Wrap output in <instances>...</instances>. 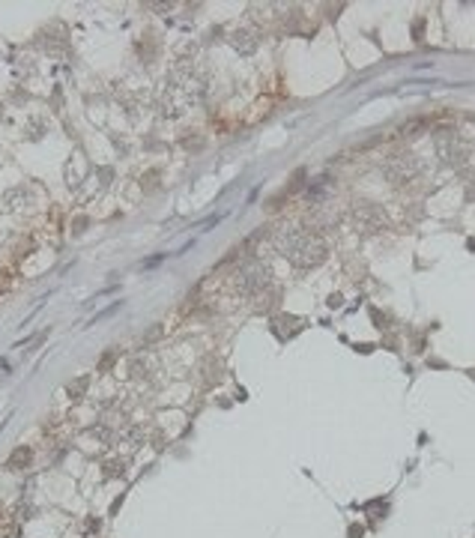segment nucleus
<instances>
[{
	"label": "nucleus",
	"instance_id": "f257e3e1",
	"mask_svg": "<svg viewBox=\"0 0 475 538\" xmlns=\"http://www.w3.org/2000/svg\"><path fill=\"white\" fill-rule=\"evenodd\" d=\"M278 248L296 266H317L326 257V243L308 227H284L278 234Z\"/></svg>",
	"mask_w": 475,
	"mask_h": 538
},
{
	"label": "nucleus",
	"instance_id": "f03ea898",
	"mask_svg": "<svg viewBox=\"0 0 475 538\" xmlns=\"http://www.w3.org/2000/svg\"><path fill=\"white\" fill-rule=\"evenodd\" d=\"M266 284H269V266L266 263H245L240 269V275H236V287L249 296L260 293Z\"/></svg>",
	"mask_w": 475,
	"mask_h": 538
},
{
	"label": "nucleus",
	"instance_id": "7ed1b4c3",
	"mask_svg": "<svg viewBox=\"0 0 475 538\" xmlns=\"http://www.w3.org/2000/svg\"><path fill=\"white\" fill-rule=\"evenodd\" d=\"M27 457H31V452H27V448H18V452L12 455V461H9V466H12V470H15V464H27Z\"/></svg>",
	"mask_w": 475,
	"mask_h": 538
}]
</instances>
